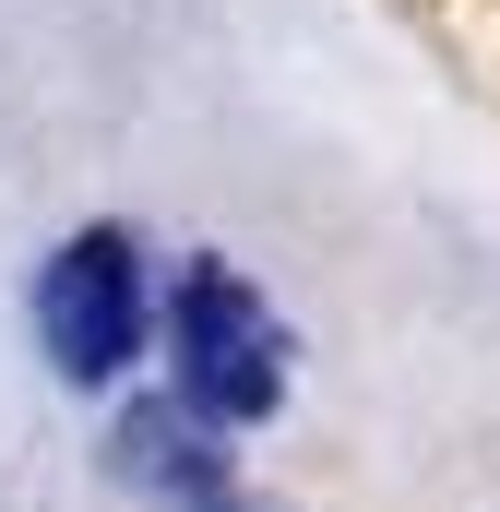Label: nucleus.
Listing matches in <instances>:
<instances>
[{
  "mask_svg": "<svg viewBox=\"0 0 500 512\" xmlns=\"http://www.w3.org/2000/svg\"><path fill=\"white\" fill-rule=\"evenodd\" d=\"M167 382L215 441L262 429L286 405V322L239 262H179V286H167Z\"/></svg>",
  "mask_w": 500,
  "mask_h": 512,
  "instance_id": "nucleus-1",
  "label": "nucleus"
},
{
  "mask_svg": "<svg viewBox=\"0 0 500 512\" xmlns=\"http://www.w3.org/2000/svg\"><path fill=\"white\" fill-rule=\"evenodd\" d=\"M155 334V262L131 227H72L60 251L36 262V346L60 382H120Z\"/></svg>",
  "mask_w": 500,
  "mask_h": 512,
  "instance_id": "nucleus-2",
  "label": "nucleus"
},
{
  "mask_svg": "<svg viewBox=\"0 0 500 512\" xmlns=\"http://www.w3.org/2000/svg\"><path fill=\"white\" fill-rule=\"evenodd\" d=\"M108 477L143 489V501H167V512H215L239 489L227 453H215V429H203L179 393H131L120 417H108Z\"/></svg>",
  "mask_w": 500,
  "mask_h": 512,
  "instance_id": "nucleus-3",
  "label": "nucleus"
},
{
  "mask_svg": "<svg viewBox=\"0 0 500 512\" xmlns=\"http://www.w3.org/2000/svg\"><path fill=\"white\" fill-rule=\"evenodd\" d=\"M215 512H286V501H262V489H227V501H215Z\"/></svg>",
  "mask_w": 500,
  "mask_h": 512,
  "instance_id": "nucleus-4",
  "label": "nucleus"
}]
</instances>
